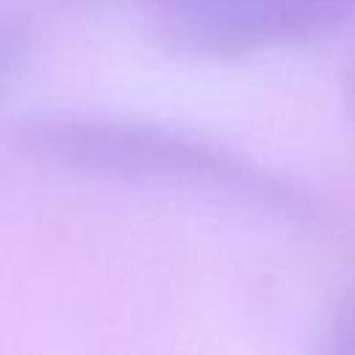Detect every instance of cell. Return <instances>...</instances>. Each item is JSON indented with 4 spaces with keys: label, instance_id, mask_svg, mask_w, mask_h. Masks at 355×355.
<instances>
[{
    "label": "cell",
    "instance_id": "cell-2",
    "mask_svg": "<svg viewBox=\"0 0 355 355\" xmlns=\"http://www.w3.org/2000/svg\"><path fill=\"white\" fill-rule=\"evenodd\" d=\"M355 0H153V33L175 55L239 58L338 31Z\"/></svg>",
    "mask_w": 355,
    "mask_h": 355
},
{
    "label": "cell",
    "instance_id": "cell-3",
    "mask_svg": "<svg viewBox=\"0 0 355 355\" xmlns=\"http://www.w3.org/2000/svg\"><path fill=\"white\" fill-rule=\"evenodd\" d=\"M28 53V28L19 19L0 17V94L8 80L17 75L22 58Z\"/></svg>",
    "mask_w": 355,
    "mask_h": 355
},
{
    "label": "cell",
    "instance_id": "cell-4",
    "mask_svg": "<svg viewBox=\"0 0 355 355\" xmlns=\"http://www.w3.org/2000/svg\"><path fill=\"white\" fill-rule=\"evenodd\" d=\"M349 103H352V108H355V72H352V78H349Z\"/></svg>",
    "mask_w": 355,
    "mask_h": 355
},
{
    "label": "cell",
    "instance_id": "cell-1",
    "mask_svg": "<svg viewBox=\"0 0 355 355\" xmlns=\"http://www.w3.org/2000/svg\"><path fill=\"white\" fill-rule=\"evenodd\" d=\"M17 147L33 161L89 178L191 186L288 216H313L316 211L313 197L291 180L225 147L164 125L42 114L19 125Z\"/></svg>",
    "mask_w": 355,
    "mask_h": 355
}]
</instances>
